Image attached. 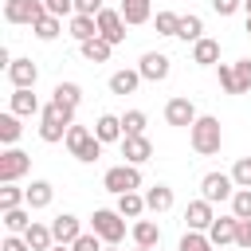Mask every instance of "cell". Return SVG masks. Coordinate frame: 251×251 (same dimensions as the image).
<instances>
[{
  "label": "cell",
  "mask_w": 251,
  "mask_h": 251,
  "mask_svg": "<svg viewBox=\"0 0 251 251\" xmlns=\"http://www.w3.org/2000/svg\"><path fill=\"white\" fill-rule=\"evenodd\" d=\"M71 126H75V110L59 106V102H47V106L39 110V137H43L47 145L67 141V129H71Z\"/></svg>",
  "instance_id": "obj_1"
},
{
  "label": "cell",
  "mask_w": 251,
  "mask_h": 251,
  "mask_svg": "<svg viewBox=\"0 0 251 251\" xmlns=\"http://www.w3.org/2000/svg\"><path fill=\"white\" fill-rule=\"evenodd\" d=\"M188 141H192V149H196L200 157H212V153H220V145H224L220 118H212V114H200V118L192 122V129H188Z\"/></svg>",
  "instance_id": "obj_2"
},
{
  "label": "cell",
  "mask_w": 251,
  "mask_h": 251,
  "mask_svg": "<svg viewBox=\"0 0 251 251\" xmlns=\"http://www.w3.org/2000/svg\"><path fill=\"white\" fill-rule=\"evenodd\" d=\"M67 149H71V157L75 161H82V165H94L98 157H102V141L94 137V129H86V126H71L67 129V141H63Z\"/></svg>",
  "instance_id": "obj_3"
},
{
  "label": "cell",
  "mask_w": 251,
  "mask_h": 251,
  "mask_svg": "<svg viewBox=\"0 0 251 251\" xmlns=\"http://www.w3.org/2000/svg\"><path fill=\"white\" fill-rule=\"evenodd\" d=\"M90 231H98L102 243H122L126 239V216L118 208H98L90 216Z\"/></svg>",
  "instance_id": "obj_4"
},
{
  "label": "cell",
  "mask_w": 251,
  "mask_h": 251,
  "mask_svg": "<svg viewBox=\"0 0 251 251\" xmlns=\"http://www.w3.org/2000/svg\"><path fill=\"white\" fill-rule=\"evenodd\" d=\"M102 188L114 192V196H122V192H137V188H141V169L129 165V161H126V165H114V169H106Z\"/></svg>",
  "instance_id": "obj_5"
},
{
  "label": "cell",
  "mask_w": 251,
  "mask_h": 251,
  "mask_svg": "<svg viewBox=\"0 0 251 251\" xmlns=\"http://www.w3.org/2000/svg\"><path fill=\"white\" fill-rule=\"evenodd\" d=\"M27 169H31V153H24L16 145H8L0 153V184H16L20 176H27Z\"/></svg>",
  "instance_id": "obj_6"
},
{
  "label": "cell",
  "mask_w": 251,
  "mask_h": 251,
  "mask_svg": "<svg viewBox=\"0 0 251 251\" xmlns=\"http://www.w3.org/2000/svg\"><path fill=\"white\" fill-rule=\"evenodd\" d=\"M200 196L212 200V204L231 200V196H235V180H231V173H204V176H200Z\"/></svg>",
  "instance_id": "obj_7"
},
{
  "label": "cell",
  "mask_w": 251,
  "mask_h": 251,
  "mask_svg": "<svg viewBox=\"0 0 251 251\" xmlns=\"http://www.w3.org/2000/svg\"><path fill=\"white\" fill-rule=\"evenodd\" d=\"M126 27H129V24H126V16H122V8H102V12H98V35H102L106 43H114V47L126 43Z\"/></svg>",
  "instance_id": "obj_8"
},
{
  "label": "cell",
  "mask_w": 251,
  "mask_h": 251,
  "mask_svg": "<svg viewBox=\"0 0 251 251\" xmlns=\"http://www.w3.org/2000/svg\"><path fill=\"white\" fill-rule=\"evenodd\" d=\"M39 16H47V8H43V0H4V20L8 24H35Z\"/></svg>",
  "instance_id": "obj_9"
},
{
  "label": "cell",
  "mask_w": 251,
  "mask_h": 251,
  "mask_svg": "<svg viewBox=\"0 0 251 251\" xmlns=\"http://www.w3.org/2000/svg\"><path fill=\"white\" fill-rule=\"evenodd\" d=\"M196 118H200V114H196L192 98L176 94V98H169V102H165V122H169V126H176V129H192V122H196Z\"/></svg>",
  "instance_id": "obj_10"
},
{
  "label": "cell",
  "mask_w": 251,
  "mask_h": 251,
  "mask_svg": "<svg viewBox=\"0 0 251 251\" xmlns=\"http://www.w3.org/2000/svg\"><path fill=\"white\" fill-rule=\"evenodd\" d=\"M137 71H141V78H145V82H165V78H169V71H173V59H169V55H161V51H145V55H141V63H137Z\"/></svg>",
  "instance_id": "obj_11"
},
{
  "label": "cell",
  "mask_w": 251,
  "mask_h": 251,
  "mask_svg": "<svg viewBox=\"0 0 251 251\" xmlns=\"http://www.w3.org/2000/svg\"><path fill=\"white\" fill-rule=\"evenodd\" d=\"M118 145H122V157H126L129 165H145V161L153 157V141H149L145 133H126Z\"/></svg>",
  "instance_id": "obj_12"
},
{
  "label": "cell",
  "mask_w": 251,
  "mask_h": 251,
  "mask_svg": "<svg viewBox=\"0 0 251 251\" xmlns=\"http://www.w3.org/2000/svg\"><path fill=\"white\" fill-rule=\"evenodd\" d=\"M212 220H216V212H212V200H188V208H184V224L192 227V231H208L212 227Z\"/></svg>",
  "instance_id": "obj_13"
},
{
  "label": "cell",
  "mask_w": 251,
  "mask_h": 251,
  "mask_svg": "<svg viewBox=\"0 0 251 251\" xmlns=\"http://www.w3.org/2000/svg\"><path fill=\"white\" fill-rule=\"evenodd\" d=\"M235 231H239V216H216L208 227V239L216 247H227V243H235Z\"/></svg>",
  "instance_id": "obj_14"
},
{
  "label": "cell",
  "mask_w": 251,
  "mask_h": 251,
  "mask_svg": "<svg viewBox=\"0 0 251 251\" xmlns=\"http://www.w3.org/2000/svg\"><path fill=\"white\" fill-rule=\"evenodd\" d=\"M51 231H55V243H75V239L82 235V224H78V216L63 212V216L51 220Z\"/></svg>",
  "instance_id": "obj_15"
},
{
  "label": "cell",
  "mask_w": 251,
  "mask_h": 251,
  "mask_svg": "<svg viewBox=\"0 0 251 251\" xmlns=\"http://www.w3.org/2000/svg\"><path fill=\"white\" fill-rule=\"evenodd\" d=\"M35 78H39V67L31 59H12V67H8V82L12 86H35Z\"/></svg>",
  "instance_id": "obj_16"
},
{
  "label": "cell",
  "mask_w": 251,
  "mask_h": 251,
  "mask_svg": "<svg viewBox=\"0 0 251 251\" xmlns=\"http://www.w3.org/2000/svg\"><path fill=\"white\" fill-rule=\"evenodd\" d=\"M94 137H98L102 145H110V141H122V137H126V129H122V118H118V114H102V118L94 122Z\"/></svg>",
  "instance_id": "obj_17"
},
{
  "label": "cell",
  "mask_w": 251,
  "mask_h": 251,
  "mask_svg": "<svg viewBox=\"0 0 251 251\" xmlns=\"http://www.w3.org/2000/svg\"><path fill=\"white\" fill-rule=\"evenodd\" d=\"M43 106H39V98L31 94V86H16L12 90V114H20V118H31V114H39Z\"/></svg>",
  "instance_id": "obj_18"
},
{
  "label": "cell",
  "mask_w": 251,
  "mask_h": 251,
  "mask_svg": "<svg viewBox=\"0 0 251 251\" xmlns=\"http://www.w3.org/2000/svg\"><path fill=\"white\" fill-rule=\"evenodd\" d=\"M192 63H196V67H216V63H220V43L208 39V35L196 39V43H192Z\"/></svg>",
  "instance_id": "obj_19"
},
{
  "label": "cell",
  "mask_w": 251,
  "mask_h": 251,
  "mask_svg": "<svg viewBox=\"0 0 251 251\" xmlns=\"http://www.w3.org/2000/svg\"><path fill=\"white\" fill-rule=\"evenodd\" d=\"M129 235H133L137 247H157V243H161V227H157L153 220H133Z\"/></svg>",
  "instance_id": "obj_20"
},
{
  "label": "cell",
  "mask_w": 251,
  "mask_h": 251,
  "mask_svg": "<svg viewBox=\"0 0 251 251\" xmlns=\"http://www.w3.org/2000/svg\"><path fill=\"white\" fill-rule=\"evenodd\" d=\"M24 239H27V247L31 251H47L51 243H55V231H51V224H27V231H24Z\"/></svg>",
  "instance_id": "obj_21"
},
{
  "label": "cell",
  "mask_w": 251,
  "mask_h": 251,
  "mask_svg": "<svg viewBox=\"0 0 251 251\" xmlns=\"http://www.w3.org/2000/svg\"><path fill=\"white\" fill-rule=\"evenodd\" d=\"M122 16H126L129 27L149 24V20H153V4H149V0H122Z\"/></svg>",
  "instance_id": "obj_22"
},
{
  "label": "cell",
  "mask_w": 251,
  "mask_h": 251,
  "mask_svg": "<svg viewBox=\"0 0 251 251\" xmlns=\"http://www.w3.org/2000/svg\"><path fill=\"white\" fill-rule=\"evenodd\" d=\"M98 35V16H71V39L75 43H86V39H94Z\"/></svg>",
  "instance_id": "obj_23"
},
{
  "label": "cell",
  "mask_w": 251,
  "mask_h": 251,
  "mask_svg": "<svg viewBox=\"0 0 251 251\" xmlns=\"http://www.w3.org/2000/svg\"><path fill=\"white\" fill-rule=\"evenodd\" d=\"M78 51H82V59H86V63H110V51H114V43H106L102 35H94V39L78 43Z\"/></svg>",
  "instance_id": "obj_24"
},
{
  "label": "cell",
  "mask_w": 251,
  "mask_h": 251,
  "mask_svg": "<svg viewBox=\"0 0 251 251\" xmlns=\"http://www.w3.org/2000/svg\"><path fill=\"white\" fill-rule=\"evenodd\" d=\"M51 200H55V188H51V180H31V184H27V208H31V212L47 208Z\"/></svg>",
  "instance_id": "obj_25"
},
{
  "label": "cell",
  "mask_w": 251,
  "mask_h": 251,
  "mask_svg": "<svg viewBox=\"0 0 251 251\" xmlns=\"http://www.w3.org/2000/svg\"><path fill=\"white\" fill-rule=\"evenodd\" d=\"M141 86V71H114L110 75V94H133Z\"/></svg>",
  "instance_id": "obj_26"
},
{
  "label": "cell",
  "mask_w": 251,
  "mask_h": 251,
  "mask_svg": "<svg viewBox=\"0 0 251 251\" xmlns=\"http://www.w3.org/2000/svg\"><path fill=\"white\" fill-rule=\"evenodd\" d=\"M51 102H59V106H67V110H78L82 86H78V82H59V86L51 90Z\"/></svg>",
  "instance_id": "obj_27"
},
{
  "label": "cell",
  "mask_w": 251,
  "mask_h": 251,
  "mask_svg": "<svg viewBox=\"0 0 251 251\" xmlns=\"http://www.w3.org/2000/svg\"><path fill=\"white\" fill-rule=\"evenodd\" d=\"M173 200H176V196H173V188H169V184H153V188L145 192V204H149V212H157V216H161V212H169V208H173Z\"/></svg>",
  "instance_id": "obj_28"
},
{
  "label": "cell",
  "mask_w": 251,
  "mask_h": 251,
  "mask_svg": "<svg viewBox=\"0 0 251 251\" xmlns=\"http://www.w3.org/2000/svg\"><path fill=\"white\" fill-rule=\"evenodd\" d=\"M118 212H122L126 220H141V212H149V204H145L141 192H122V196H118Z\"/></svg>",
  "instance_id": "obj_29"
},
{
  "label": "cell",
  "mask_w": 251,
  "mask_h": 251,
  "mask_svg": "<svg viewBox=\"0 0 251 251\" xmlns=\"http://www.w3.org/2000/svg\"><path fill=\"white\" fill-rule=\"evenodd\" d=\"M27 224H31V208H27V204H20V208H8V212H4V231L24 235V231H27Z\"/></svg>",
  "instance_id": "obj_30"
},
{
  "label": "cell",
  "mask_w": 251,
  "mask_h": 251,
  "mask_svg": "<svg viewBox=\"0 0 251 251\" xmlns=\"http://www.w3.org/2000/svg\"><path fill=\"white\" fill-rule=\"evenodd\" d=\"M31 31H35V39H43V43H51V39H59V31H63V20L59 16H39L35 24H31Z\"/></svg>",
  "instance_id": "obj_31"
},
{
  "label": "cell",
  "mask_w": 251,
  "mask_h": 251,
  "mask_svg": "<svg viewBox=\"0 0 251 251\" xmlns=\"http://www.w3.org/2000/svg\"><path fill=\"white\" fill-rule=\"evenodd\" d=\"M176 39H184V43H196V39H204V20H200L196 12L180 16V31H176Z\"/></svg>",
  "instance_id": "obj_32"
},
{
  "label": "cell",
  "mask_w": 251,
  "mask_h": 251,
  "mask_svg": "<svg viewBox=\"0 0 251 251\" xmlns=\"http://www.w3.org/2000/svg\"><path fill=\"white\" fill-rule=\"evenodd\" d=\"M180 251H216V243L208 239V231H192V227H188V231L180 235Z\"/></svg>",
  "instance_id": "obj_33"
},
{
  "label": "cell",
  "mask_w": 251,
  "mask_h": 251,
  "mask_svg": "<svg viewBox=\"0 0 251 251\" xmlns=\"http://www.w3.org/2000/svg\"><path fill=\"white\" fill-rule=\"evenodd\" d=\"M0 141L4 145H16L20 141V114H0Z\"/></svg>",
  "instance_id": "obj_34"
},
{
  "label": "cell",
  "mask_w": 251,
  "mask_h": 251,
  "mask_svg": "<svg viewBox=\"0 0 251 251\" xmlns=\"http://www.w3.org/2000/svg\"><path fill=\"white\" fill-rule=\"evenodd\" d=\"M20 204H27V188H20V184H4V188H0V212L20 208Z\"/></svg>",
  "instance_id": "obj_35"
},
{
  "label": "cell",
  "mask_w": 251,
  "mask_h": 251,
  "mask_svg": "<svg viewBox=\"0 0 251 251\" xmlns=\"http://www.w3.org/2000/svg\"><path fill=\"white\" fill-rule=\"evenodd\" d=\"M216 75H220V90H224V94H239V78H235V63H216Z\"/></svg>",
  "instance_id": "obj_36"
},
{
  "label": "cell",
  "mask_w": 251,
  "mask_h": 251,
  "mask_svg": "<svg viewBox=\"0 0 251 251\" xmlns=\"http://www.w3.org/2000/svg\"><path fill=\"white\" fill-rule=\"evenodd\" d=\"M153 27H157V35H176L180 31V16L176 12H157L153 16Z\"/></svg>",
  "instance_id": "obj_37"
},
{
  "label": "cell",
  "mask_w": 251,
  "mask_h": 251,
  "mask_svg": "<svg viewBox=\"0 0 251 251\" xmlns=\"http://www.w3.org/2000/svg\"><path fill=\"white\" fill-rule=\"evenodd\" d=\"M231 216L251 220V188H235V196H231Z\"/></svg>",
  "instance_id": "obj_38"
},
{
  "label": "cell",
  "mask_w": 251,
  "mask_h": 251,
  "mask_svg": "<svg viewBox=\"0 0 251 251\" xmlns=\"http://www.w3.org/2000/svg\"><path fill=\"white\" fill-rule=\"evenodd\" d=\"M231 180H235V188H251V157H239L231 165Z\"/></svg>",
  "instance_id": "obj_39"
},
{
  "label": "cell",
  "mask_w": 251,
  "mask_h": 251,
  "mask_svg": "<svg viewBox=\"0 0 251 251\" xmlns=\"http://www.w3.org/2000/svg\"><path fill=\"white\" fill-rule=\"evenodd\" d=\"M122 129L126 133H145V114L141 110H126L122 114Z\"/></svg>",
  "instance_id": "obj_40"
},
{
  "label": "cell",
  "mask_w": 251,
  "mask_h": 251,
  "mask_svg": "<svg viewBox=\"0 0 251 251\" xmlns=\"http://www.w3.org/2000/svg\"><path fill=\"white\" fill-rule=\"evenodd\" d=\"M71 251H102V235H98V231H82V235L71 243Z\"/></svg>",
  "instance_id": "obj_41"
},
{
  "label": "cell",
  "mask_w": 251,
  "mask_h": 251,
  "mask_svg": "<svg viewBox=\"0 0 251 251\" xmlns=\"http://www.w3.org/2000/svg\"><path fill=\"white\" fill-rule=\"evenodd\" d=\"M235 78H239V94L251 90V59H235Z\"/></svg>",
  "instance_id": "obj_42"
},
{
  "label": "cell",
  "mask_w": 251,
  "mask_h": 251,
  "mask_svg": "<svg viewBox=\"0 0 251 251\" xmlns=\"http://www.w3.org/2000/svg\"><path fill=\"white\" fill-rule=\"evenodd\" d=\"M43 8L51 12V16H75V0H43Z\"/></svg>",
  "instance_id": "obj_43"
},
{
  "label": "cell",
  "mask_w": 251,
  "mask_h": 251,
  "mask_svg": "<svg viewBox=\"0 0 251 251\" xmlns=\"http://www.w3.org/2000/svg\"><path fill=\"white\" fill-rule=\"evenodd\" d=\"M106 8V0H75V12L78 16H98Z\"/></svg>",
  "instance_id": "obj_44"
},
{
  "label": "cell",
  "mask_w": 251,
  "mask_h": 251,
  "mask_svg": "<svg viewBox=\"0 0 251 251\" xmlns=\"http://www.w3.org/2000/svg\"><path fill=\"white\" fill-rule=\"evenodd\" d=\"M235 247L251 251V220H239V231H235Z\"/></svg>",
  "instance_id": "obj_45"
},
{
  "label": "cell",
  "mask_w": 251,
  "mask_h": 251,
  "mask_svg": "<svg viewBox=\"0 0 251 251\" xmlns=\"http://www.w3.org/2000/svg\"><path fill=\"white\" fill-rule=\"evenodd\" d=\"M0 251H31V247H27V239H24V235H12V231H8V235H4V243H0Z\"/></svg>",
  "instance_id": "obj_46"
},
{
  "label": "cell",
  "mask_w": 251,
  "mask_h": 251,
  "mask_svg": "<svg viewBox=\"0 0 251 251\" xmlns=\"http://www.w3.org/2000/svg\"><path fill=\"white\" fill-rule=\"evenodd\" d=\"M212 8H216V16H235L243 8V0H212Z\"/></svg>",
  "instance_id": "obj_47"
},
{
  "label": "cell",
  "mask_w": 251,
  "mask_h": 251,
  "mask_svg": "<svg viewBox=\"0 0 251 251\" xmlns=\"http://www.w3.org/2000/svg\"><path fill=\"white\" fill-rule=\"evenodd\" d=\"M47 251H71V243H51Z\"/></svg>",
  "instance_id": "obj_48"
},
{
  "label": "cell",
  "mask_w": 251,
  "mask_h": 251,
  "mask_svg": "<svg viewBox=\"0 0 251 251\" xmlns=\"http://www.w3.org/2000/svg\"><path fill=\"white\" fill-rule=\"evenodd\" d=\"M102 251H122V247H118V243H106V247H102Z\"/></svg>",
  "instance_id": "obj_49"
},
{
  "label": "cell",
  "mask_w": 251,
  "mask_h": 251,
  "mask_svg": "<svg viewBox=\"0 0 251 251\" xmlns=\"http://www.w3.org/2000/svg\"><path fill=\"white\" fill-rule=\"evenodd\" d=\"M247 35H251V16H247Z\"/></svg>",
  "instance_id": "obj_50"
},
{
  "label": "cell",
  "mask_w": 251,
  "mask_h": 251,
  "mask_svg": "<svg viewBox=\"0 0 251 251\" xmlns=\"http://www.w3.org/2000/svg\"><path fill=\"white\" fill-rule=\"evenodd\" d=\"M133 251H153V247H133Z\"/></svg>",
  "instance_id": "obj_51"
}]
</instances>
